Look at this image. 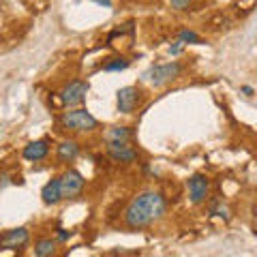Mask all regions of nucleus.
<instances>
[{
  "instance_id": "nucleus-20",
  "label": "nucleus",
  "mask_w": 257,
  "mask_h": 257,
  "mask_svg": "<svg viewBox=\"0 0 257 257\" xmlns=\"http://www.w3.org/2000/svg\"><path fill=\"white\" fill-rule=\"evenodd\" d=\"M180 52H182V43H180V41H176V43L170 47V54H172V56H178Z\"/></svg>"
},
{
  "instance_id": "nucleus-18",
  "label": "nucleus",
  "mask_w": 257,
  "mask_h": 257,
  "mask_svg": "<svg viewBox=\"0 0 257 257\" xmlns=\"http://www.w3.org/2000/svg\"><path fill=\"white\" fill-rule=\"evenodd\" d=\"M210 212L216 214V216H223V219H229L227 208H225V206H212V210H210Z\"/></svg>"
},
{
  "instance_id": "nucleus-11",
  "label": "nucleus",
  "mask_w": 257,
  "mask_h": 257,
  "mask_svg": "<svg viewBox=\"0 0 257 257\" xmlns=\"http://www.w3.org/2000/svg\"><path fill=\"white\" fill-rule=\"evenodd\" d=\"M79 157V144L75 140H62L56 146V161L58 163H73Z\"/></svg>"
},
{
  "instance_id": "nucleus-22",
  "label": "nucleus",
  "mask_w": 257,
  "mask_h": 257,
  "mask_svg": "<svg viewBox=\"0 0 257 257\" xmlns=\"http://www.w3.org/2000/svg\"><path fill=\"white\" fill-rule=\"evenodd\" d=\"M242 92L251 96V94H253V88H251V86H242Z\"/></svg>"
},
{
  "instance_id": "nucleus-7",
  "label": "nucleus",
  "mask_w": 257,
  "mask_h": 257,
  "mask_svg": "<svg viewBox=\"0 0 257 257\" xmlns=\"http://www.w3.org/2000/svg\"><path fill=\"white\" fill-rule=\"evenodd\" d=\"M107 155L111 161H116V163H133V161L138 159V150L128 142H109Z\"/></svg>"
},
{
  "instance_id": "nucleus-2",
  "label": "nucleus",
  "mask_w": 257,
  "mask_h": 257,
  "mask_svg": "<svg viewBox=\"0 0 257 257\" xmlns=\"http://www.w3.org/2000/svg\"><path fill=\"white\" fill-rule=\"evenodd\" d=\"M60 124L64 128H71V131H79V133H88L94 131L99 126V120H96L86 107H75L69 109L60 116Z\"/></svg>"
},
{
  "instance_id": "nucleus-17",
  "label": "nucleus",
  "mask_w": 257,
  "mask_h": 257,
  "mask_svg": "<svg viewBox=\"0 0 257 257\" xmlns=\"http://www.w3.org/2000/svg\"><path fill=\"white\" fill-rule=\"evenodd\" d=\"M170 5H172V9H176V11H187L189 7L193 5V0H170Z\"/></svg>"
},
{
  "instance_id": "nucleus-6",
  "label": "nucleus",
  "mask_w": 257,
  "mask_h": 257,
  "mask_svg": "<svg viewBox=\"0 0 257 257\" xmlns=\"http://www.w3.org/2000/svg\"><path fill=\"white\" fill-rule=\"evenodd\" d=\"M140 101H142V92H140V88H135V86H124L116 92V105H118L120 114H131V111H135V107L140 105Z\"/></svg>"
},
{
  "instance_id": "nucleus-10",
  "label": "nucleus",
  "mask_w": 257,
  "mask_h": 257,
  "mask_svg": "<svg viewBox=\"0 0 257 257\" xmlns=\"http://www.w3.org/2000/svg\"><path fill=\"white\" fill-rule=\"evenodd\" d=\"M47 155H50V140H35V142L26 144L22 150V157L26 161H32V163L43 161Z\"/></svg>"
},
{
  "instance_id": "nucleus-12",
  "label": "nucleus",
  "mask_w": 257,
  "mask_h": 257,
  "mask_svg": "<svg viewBox=\"0 0 257 257\" xmlns=\"http://www.w3.org/2000/svg\"><path fill=\"white\" fill-rule=\"evenodd\" d=\"M41 197H43V204H47V206H54V204L60 202V199H62V182H60V176L52 178L41 189Z\"/></svg>"
},
{
  "instance_id": "nucleus-16",
  "label": "nucleus",
  "mask_w": 257,
  "mask_h": 257,
  "mask_svg": "<svg viewBox=\"0 0 257 257\" xmlns=\"http://www.w3.org/2000/svg\"><path fill=\"white\" fill-rule=\"evenodd\" d=\"M128 64H131V60L124 56H118V58H111L109 62L103 64V71H124L128 69Z\"/></svg>"
},
{
  "instance_id": "nucleus-4",
  "label": "nucleus",
  "mask_w": 257,
  "mask_h": 257,
  "mask_svg": "<svg viewBox=\"0 0 257 257\" xmlns=\"http://www.w3.org/2000/svg\"><path fill=\"white\" fill-rule=\"evenodd\" d=\"M88 90H90L88 82H84V79H73V82H69L58 92L60 105H64V107H77V105H82V103L86 101Z\"/></svg>"
},
{
  "instance_id": "nucleus-21",
  "label": "nucleus",
  "mask_w": 257,
  "mask_h": 257,
  "mask_svg": "<svg viewBox=\"0 0 257 257\" xmlns=\"http://www.w3.org/2000/svg\"><path fill=\"white\" fill-rule=\"evenodd\" d=\"M92 3L101 5V7H105V9H109V7H111V0H92Z\"/></svg>"
},
{
  "instance_id": "nucleus-19",
  "label": "nucleus",
  "mask_w": 257,
  "mask_h": 257,
  "mask_svg": "<svg viewBox=\"0 0 257 257\" xmlns=\"http://www.w3.org/2000/svg\"><path fill=\"white\" fill-rule=\"evenodd\" d=\"M69 238H71V231H67V229H58V234H56L58 242H64V240H69Z\"/></svg>"
},
{
  "instance_id": "nucleus-13",
  "label": "nucleus",
  "mask_w": 257,
  "mask_h": 257,
  "mask_svg": "<svg viewBox=\"0 0 257 257\" xmlns=\"http://www.w3.org/2000/svg\"><path fill=\"white\" fill-rule=\"evenodd\" d=\"M105 142L109 144V142H131V138H133V131L128 126H111V128H107L105 131Z\"/></svg>"
},
{
  "instance_id": "nucleus-14",
  "label": "nucleus",
  "mask_w": 257,
  "mask_h": 257,
  "mask_svg": "<svg viewBox=\"0 0 257 257\" xmlns=\"http://www.w3.org/2000/svg\"><path fill=\"white\" fill-rule=\"evenodd\" d=\"M56 246H58V240H54V238H41L35 244V257H52L56 253Z\"/></svg>"
},
{
  "instance_id": "nucleus-8",
  "label": "nucleus",
  "mask_w": 257,
  "mask_h": 257,
  "mask_svg": "<svg viewBox=\"0 0 257 257\" xmlns=\"http://www.w3.org/2000/svg\"><path fill=\"white\" fill-rule=\"evenodd\" d=\"M187 187H189L191 202L193 204H202L204 199L208 197V191H210V180H208L204 174H193L189 178V182H187Z\"/></svg>"
},
{
  "instance_id": "nucleus-3",
  "label": "nucleus",
  "mask_w": 257,
  "mask_h": 257,
  "mask_svg": "<svg viewBox=\"0 0 257 257\" xmlns=\"http://www.w3.org/2000/svg\"><path fill=\"white\" fill-rule=\"evenodd\" d=\"M182 73V64L180 62H167V64H155V67H150L146 73H144V79L150 82L152 86H165L174 82L176 77Z\"/></svg>"
},
{
  "instance_id": "nucleus-15",
  "label": "nucleus",
  "mask_w": 257,
  "mask_h": 257,
  "mask_svg": "<svg viewBox=\"0 0 257 257\" xmlns=\"http://www.w3.org/2000/svg\"><path fill=\"white\" fill-rule=\"evenodd\" d=\"M178 41H180L182 45H187V43L202 45V43H204V39L199 37L197 32H193V30H189V28H184V30H180V32H178Z\"/></svg>"
},
{
  "instance_id": "nucleus-1",
  "label": "nucleus",
  "mask_w": 257,
  "mask_h": 257,
  "mask_svg": "<svg viewBox=\"0 0 257 257\" xmlns=\"http://www.w3.org/2000/svg\"><path fill=\"white\" fill-rule=\"evenodd\" d=\"M167 210L165 197L157 191H146L140 193L138 197L131 199V204L124 210V225L131 229H142L148 227L150 223L159 221Z\"/></svg>"
},
{
  "instance_id": "nucleus-9",
  "label": "nucleus",
  "mask_w": 257,
  "mask_h": 257,
  "mask_svg": "<svg viewBox=\"0 0 257 257\" xmlns=\"http://www.w3.org/2000/svg\"><path fill=\"white\" fill-rule=\"evenodd\" d=\"M30 240V231L26 227H15L0 236V248H22Z\"/></svg>"
},
{
  "instance_id": "nucleus-5",
  "label": "nucleus",
  "mask_w": 257,
  "mask_h": 257,
  "mask_svg": "<svg viewBox=\"0 0 257 257\" xmlns=\"http://www.w3.org/2000/svg\"><path fill=\"white\" fill-rule=\"evenodd\" d=\"M60 182H62V199H73V197H77L79 193L84 191V187H86L84 176L79 174L77 170H67V172L60 176Z\"/></svg>"
}]
</instances>
